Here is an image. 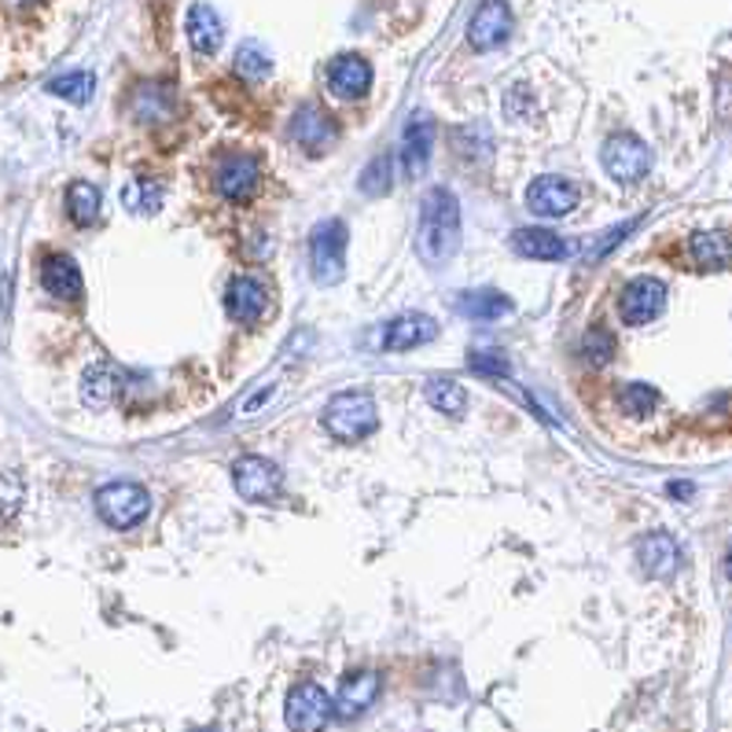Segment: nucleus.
<instances>
[{
    "label": "nucleus",
    "mask_w": 732,
    "mask_h": 732,
    "mask_svg": "<svg viewBox=\"0 0 732 732\" xmlns=\"http://www.w3.org/2000/svg\"><path fill=\"white\" fill-rule=\"evenodd\" d=\"M461 247V202L449 188H431L419 210V255L431 266H446Z\"/></svg>",
    "instance_id": "obj_1"
},
{
    "label": "nucleus",
    "mask_w": 732,
    "mask_h": 732,
    "mask_svg": "<svg viewBox=\"0 0 732 732\" xmlns=\"http://www.w3.org/2000/svg\"><path fill=\"white\" fill-rule=\"evenodd\" d=\"M376 402L372 394L365 390H346V394H335L324 409V427L332 431L339 442H362L376 431Z\"/></svg>",
    "instance_id": "obj_2"
},
{
    "label": "nucleus",
    "mask_w": 732,
    "mask_h": 732,
    "mask_svg": "<svg viewBox=\"0 0 732 732\" xmlns=\"http://www.w3.org/2000/svg\"><path fill=\"white\" fill-rule=\"evenodd\" d=\"M96 512H100V520L107 526H115V531H129V526H137L140 520H148L151 494L140 483L118 478V483H107L96 489Z\"/></svg>",
    "instance_id": "obj_3"
},
{
    "label": "nucleus",
    "mask_w": 732,
    "mask_h": 732,
    "mask_svg": "<svg viewBox=\"0 0 732 732\" xmlns=\"http://www.w3.org/2000/svg\"><path fill=\"white\" fill-rule=\"evenodd\" d=\"M346 239H350V229L339 218H328L317 225L314 239H309V266H314L317 284L332 287L343 280L346 269Z\"/></svg>",
    "instance_id": "obj_4"
},
{
    "label": "nucleus",
    "mask_w": 732,
    "mask_h": 732,
    "mask_svg": "<svg viewBox=\"0 0 732 732\" xmlns=\"http://www.w3.org/2000/svg\"><path fill=\"white\" fill-rule=\"evenodd\" d=\"M600 162H604L607 177H615L619 185H633L652 170V148L641 137L619 133L600 148Z\"/></svg>",
    "instance_id": "obj_5"
},
{
    "label": "nucleus",
    "mask_w": 732,
    "mask_h": 732,
    "mask_svg": "<svg viewBox=\"0 0 732 732\" xmlns=\"http://www.w3.org/2000/svg\"><path fill=\"white\" fill-rule=\"evenodd\" d=\"M284 714H287V725H291V732H320L335 711H332L328 692H324L320 685H314V681H303V685H295L291 695H287Z\"/></svg>",
    "instance_id": "obj_6"
},
{
    "label": "nucleus",
    "mask_w": 732,
    "mask_h": 732,
    "mask_svg": "<svg viewBox=\"0 0 732 732\" xmlns=\"http://www.w3.org/2000/svg\"><path fill=\"white\" fill-rule=\"evenodd\" d=\"M526 207H531L537 218H563V214H571L578 207V185L560 174H542L526 188Z\"/></svg>",
    "instance_id": "obj_7"
},
{
    "label": "nucleus",
    "mask_w": 732,
    "mask_h": 732,
    "mask_svg": "<svg viewBox=\"0 0 732 732\" xmlns=\"http://www.w3.org/2000/svg\"><path fill=\"white\" fill-rule=\"evenodd\" d=\"M233 483L247 501H273V497H280L284 475H280V467L266 457H239L233 464Z\"/></svg>",
    "instance_id": "obj_8"
},
{
    "label": "nucleus",
    "mask_w": 732,
    "mask_h": 732,
    "mask_svg": "<svg viewBox=\"0 0 732 732\" xmlns=\"http://www.w3.org/2000/svg\"><path fill=\"white\" fill-rule=\"evenodd\" d=\"M512 8L504 0H486L478 4V11L472 16V27H467V44L478 48V52H489V48H501L512 38Z\"/></svg>",
    "instance_id": "obj_9"
},
{
    "label": "nucleus",
    "mask_w": 732,
    "mask_h": 732,
    "mask_svg": "<svg viewBox=\"0 0 732 732\" xmlns=\"http://www.w3.org/2000/svg\"><path fill=\"white\" fill-rule=\"evenodd\" d=\"M663 309H666V284L652 280V276L630 280L626 291L619 295V314L626 324H647L663 314Z\"/></svg>",
    "instance_id": "obj_10"
},
{
    "label": "nucleus",
    "mask_w": 732,
    "mask_h": 732,
    "mask_svg": "<svg viewBox=\"0 0 732 732\" xmlns=\"http://www.w3.org/2000/svg\"><path fill=\"white\" fill-rule=\"evenodd\" d=\"M291 137L298 140V148L309 151V155H324L339 137V126L332 122L328 111H320V107H298L295 118H291Z\"/></svg>",
    "instance_id": "obj_11"
},
{
    "label": "nucleus",
    "mask_w": 732,
    "mask_h": 732,
    "mask_svg": "<svg viewBox=\"0 0 732 732\" xmlns=\"http://www.w3.org/2000/svg\"><path fill=\"white\" fill-rule=\"evenodd\" d=\"M372 86V67L368 59L346 52L339 59H332L328 67V89L332 96H339V100H362Z\"/></svg>",
    "instance_id": "obj_12"
},
{
    "label": "nucleus",
    "mask_w": 732,
    "mask_h": 732,
    "mask_svg": "<svg viewBox=\"0 0 732 732\" xmlns=\"http://www.w3.org/2000/svg\"><path fill=\"white\" fill-rule=\"evenodd\" d=\"M258 181H261V177H258V162L247 159V155H229V159L218 166V177H214L218 191H221L225 199H233V202L255 199Z\"/></svg>",
    "instance_id": "obj_13"
},
{
    "label": "nucleus",
    "mask_w": 732,
    "mask_h": 732,
    "mask_svg": "<svg viewBox=\"0 0 732 732\" xmlns=\"http://www.w3.org/2000/svg\"><path fill=\"white\" fill-rule=\"evenodd\" d=\"M438 335V324L427 314H402L394 317L387 328H383V350L398 354V350H416V346L431 343Z\"/></svg>",
    "instance_id": "obj_14"
},
{
    "label": "nucleus",
    "mask_w": 732,
    "mask_h": 732,
    "mask_svg": "<svg viewBox=\"0 0 732 732\" xmlns=\"http://www.w3.org/2000/svg\"><path fill=\"white\" fill-rule=\"evenodd\" d=\"M376 692H379V674H376V670H357V674L343 677L332 711L339 714V718H346V722H350V718H362L372 706V700H376Z\"/></svg>",
    "instance_id": "obj_15"
},
{
    "label": "nucleus",
    "mask_w": 732,
    "mask_h": 732,
    "mask_svg": "<svg viewBox=\"0 0 732 732\" xmlns=\"http://www.w3.org/2000/svg\"><path fill=\"white\" fill-rule=\"evenodd\" d=\"M637 560H641V571L647 574V578H674L677 567H681V548L670 534L655 531V534L641 537Z\"/></svg>",
    "instance_id": "obj_16"
},
{
    "label": "nucleus",
    "mask_w": 732,
    "mask_h": 732,
    "mask_svg": "<svg viewBox=\"0 0 732 732\" xmlns=\"http://www.w3.org/2000/svg\"><path fill=\"white\" fill-rule=\"evenodd\" d=\"M266 306H269V295L255 276H236L229 284V291H225V309H229V317L236 324H255L266 314Z\"/></svg>",
    "instance_id": "obj_17"
},
{
    "label": "nucleus",
    "mask_w": 732,
    "mask_h": 732,
    "mask_svg": "<svg viewBox=\"0 0 732 732\" xmlns=\"http://www.w3.org/2000/svg\"><path fill=\"white\" fill-rule=\"evenodd\" d=\"M431 148H435V126L424 111H416L405 126V137H402V162H405V174L419 177L427 170L431 162Z\"/></svg>",
    "instance_id": "obj_18"
},
{
    "label": "nucleus",
    "mask_w": 732,
    "mask_h": 732,
    "mask_svg": "<svg viewBox=\"0 0 732 732\" xmlns=\"http://www.w3.org/2000/svg\"><path fill=\"white\" fill-rule=\"evenodd\" d=\"M512 247H515V255H523V258H531V261H563L571 255V244L567 239H560L556 233H548V229H520V233H512Z\"/></svg>",
    "instance_id": "obj_19"
},
{
    "label": "nucleus",
    "mask_w": 732,
    "mask_h": 732,
    "mask_svg": "<svg viewBox=\"0 0 732 732\" xmlns=\"http://www.w3.org/2000/svg\"><path fill=\"white\" fill-rule=\"evenodd\" d=\"M41 284L48 295L63 298V303H75V298L81 295V269L75 258L67 255H48L41 261Z\"/></svg>",
    "instance_id": "obj_20"
},
{
    "label": "nucleus",
    "mask_w": 732,
    "mask_h": 732,
    "mask_svg": "<svg viewBox=\"0 0 732 732\" xmlns=\"http://www.w3.org/2000/svg\"><path fill=\"white\" fill-rule=\"evenodd\" d=\"M689 255L700 269L714 273L732 266V236L722 229H706V233H692L689 239Z\"/></svg>",
    "instance_id": "obj_21"
},
{
    "label": "nucleus",
    "mask_w": 732,
    "mask_h": 732,
    "mask_svg": "<svg viewBox=\"0 0 732 732\" xmlns=\"http://www.w3.org/2000/svg\"><path fill=\"white\" fill-rule=\"evenodd\" d=\"M221 38H225V22L210 4H196L188 11V41L196 52L214 56L221 48Z\"/></svg>",
    "instance_id": "obj_22"
},
{
    "label": "nucleus",
    "mask_w": 732,
    "mask_h": 732,
    "mask_svg": "<svg viewBox=\"0 0 732 732\" xmlns=\"http://www.w3.org/2000/svg\"><path fill=\"white\" fill-rule=\"evenodd\" d=\"M118 390H122V372L115 365H92L81 376V398L89 409H107L118 398Z\"/></svg>",
    "instance_id": "obj_23"
},
{
    "label": "nucleus",
    "mask_w": 732,
    "mask_h": 732,
    "mask_svg": "<svg viewBox=\"0 0 732 732\" xmlns=\"http://www.w3.org/2000/svg\"><path fill=\"white\" fill-rule=\"evenodd\" d=\"M457 309L472 320H501L512 314V298L497 287H475L457 298Z\"/></svg>",
    "instance_id": "obj_24"
},
{
    "label": "nucleus",
    "mask_w": 732,
    "mask_h": 732,
    "mask_svg": "<svg viewBox=\"0 0 732 732\" xmlns=\"http://www.w3.org/2000/svg\"><path fill=\"white\" fill-rule=\"evenodd\" d=\"M100 207H103V196H100V188L96 185L75 181L67 188V214H70V221L81 225V229L100 218Z\"/></svg>",
    "instance_id": "obj_25"
},
{
    "label": "nucleus",
    "mask_w": 732,
    "mask_h": 732,
    "mask_svg": "<svg viewBox=\"0 0 732 732\" xmlns=\"http://www.w3.org/2000/svg\"><path fill=\"white\" fill-rule=\"evenodd\" d=\"M424 394H427L431 409H438V413H449V416L464 413V405H467V390L461 387L457 379H449V376H438V379H431Z\"/></svg>",
    "instance_id": "obj_26"
},
{
    "label": "nucleus",
    "mask_w": 732,
    "mask_h": 732,
    "mask_svg": "<svg viewBox=\"0 0 732 732\" xmlns=\"http://www.w3.org/2000/svg\"><path fill=\"white\" fill-rule=\"evenodd\" d=\"M269 70H273V59H269L266 48L255 44V41L239 44V52H236V75L239 78L261 81V78H269Z\"/></svg>",
    "instance_id": "obj_27"
},
{
    "label": "nucleus",
    "mask_w": 732,
    "mask_h": 732,
    "mask_svg": "<svg viewBox=\"0 0 732 732\" xmlns=\"http://www.w3.org/2000/svg\"><path fill=\"white\" fill-rule=\"evenodd\" d=\"M92 89H96V81H92V75H86V70H78V75H59V78L48 81V92L63 96V100H70V103H89Z\"/></svg>",
    "instance_id": "obj_28"
},
{
    "label": "nucleus",
    "mask_w": 732,
    "mask_h": 732,
    "mask_svg": "<svg viewBox=\"0 0 732 732\" xmlns=\"http://www.w3.org/2000/svg\"><path fill=\"white\" fill-rule=\"evenodd\" d=\"M619 405H622V413H630V416H647V413H655L659 390L647 387V383H626V387L619 390Z\"/></svg>",
    "instance_id": "obj_29"
},
{
    "label": "nucleus",
    "mask_w": 732,
    "mask_h": 732,
    "mask_svg": "<svg viewBox=\"0 0 732 732\" xmlns=\"http://www.w3.org/2000/svg\"><path fill=\"white\" fill-rule=\"evenodd\" d=\"M122 202H126L129 214H140V218H148V214H155V210L162 207V188L151 185V181H137V185L126 188Z\"/></svg>",
    "instance_id": "obj_30"
},
{
    "label": "nucleus",
    "mask_w": 732,
    "mask_h": 732,
    "mask_svg": "<svg viewBox=\"0 0 732 732\" xmlns=\"http://www.w3.org/2000/svg\"><path fill=\"white\" fill-rule=\"evenodd\" d=\"M22 508V478L16 472H0V515L16 520Z\"/></svg>",
    "instance_id": "obj_31"
},
{
    "label": "nucleus",
    "mask_w": 732,
    "mask_h": 732,
    "mask_svg": "<svg viewBox=\"0 0 732 732\" xmlns=\"http://www.w3.org/2000/svg\"><path fill=\"white\" fill-rule=\"evenodd\" d=\"M467 368H472L475 376H504V372H508V357L497 350H472Z\"/></svg>",
    "instance_id": "obj_32"
},
{
    "label": "nucleus",
    "mask_w": 732,
    "mask_h": 732,
    "mask_svg": "<svg viewBox=\"0 0 732 732\" xmlns=\"http://www.w3.org/2000/svg\"><path fill=\"white\" fill-rule=\"evenodd\" d=\"M387 188H390V159L383 155V159H376L362 174V191H365V196H383Z\"/></svg>",
    "instance_id": "obj_33"
},
{
    "label": "nucleus",
    "mask_w": 732,
    "mask_h": 732,
    "mask_svg": "<svg viewBox=\"0 0 732 732\" xmlns=\"http://www.w3.org/2000/svg\"><path fill=\"white\" fill-rule=\"evenodd\" d=\"M611 350H615V346H611V335L604 328H593L590 335H585L582 354H585V362H590V365H607Z\"/></svg>",
    "instance_id": "obj_34"
},
{
    "label": "nucleus",
    "mask_w": 732,
    "mask_h": 732,
    "mask_svg": "<svg viewBox=\"0 0 732 732\" xmlns=\"http://www.w3.org/2000/svg\"><path fill=\"white\" fill-rule=\"evenodd\" d=\"M725 571H729V578H732V548H729V556H725Z\"/></svg>",
    "instance_id": "obj_35"
},
{
    "label": "nucleus",
    "mask_w": 732,
    "mask_h": 732,
    "mask_svg": "<svg viewBox=\"0 0 732 732\" xmlns=\"http://www.w3.org/2000/svg\"><path fill=\"white\" fill-rule=\"evenodd\" d=\"M199 732H218V729H199Z\"/></svg>",
    "instance_id": "obj_36"
}]
</instances>
